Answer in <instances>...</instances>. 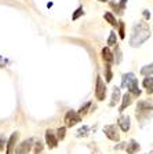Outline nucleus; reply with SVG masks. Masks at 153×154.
I'll return each instance as SVG.
<instances>
[{"instance_id":"obj_1","label":"nucleus","mask_w":153,"mask_h":154,"mask_svg":"<svg viewBox=\"0 0 153 154\" xmlns=\"http://www.w3.org/2000/svg\"><path fill=\"white\" fill-rule=\"evenodd\" d=\"M150 37V29L145 22H139L132 28L130 37V45L131 47H141Z\"/></svg>"},{"instance_id":"obj_2","label":"nucleus","mask_w":153,"mask_h":154,"mask_svg":"<svg viewBox=\"0 0 153 154\" xmlns=\"http://www.w3.org/2000/svg\"><path fill=\"white\" fill-rule=\"evenodd\" d=\"M121 87H123V88H127V90L130 91L131 95H135V96L141 95V90H139V87H138V80H137V77H135L134 73L123 74Z\"/></svg>"},{"instance_id":"obj_3","label":"nucleus","mask_w":153,"mask_h":154,"mask_svg":"<svg viewBox=\"0 0 153 154\" xmlns=\"http://www.w3.org/2000/svg\"><path fill=\"white\" fill-rule=\"evenodd\" d=\"M104 132H105L106 138H108L109 140H112V142H119L120 140V132H119V128L115 124H110V125L104 127Z\"/></svg>"},{"instance_id":"obj_4","label":"nucleus","mask_w":153,"mask_h":154,"mask_svg":"<svg viewBox=\"0 0 153 154\" xmlns=\"http://www.w3.org/2000/svg\"><path fill=\"white\" fill-rule=\"evenodd\" d=\"M95 98L98 100H104L106 96V84L104 83L102 77H97V84H95Z\"/></svg>"},{"instance_id":"obj_5","label":"nucleus","mask_w":153,"mask_h":154,"mask_svg":"<svg viewBox=\"0 0 153 154\" xmlns=\"http://www.w3.org/2000/svg\"><path fill=\"white\" fill-rule=\"evenodd\" d=\"M64 121H65V125H66V127H75L77 122L81 121V117L77 114V112H75V110H69V112L65 114Z\"/></svg>"},{"instance_id":"obj_6","label":"nucleus","mask_w":153,"mask_h":154,"mask_svg":"<svg viewBox=\"0 0 153 154\" xmlns=\"http://www.w3.org/2000/svg\"><path fill=\"white\" fill-rule=\"evenodd\" d=\"M32 142H33L32 138H29V139H26V140L21 142V143L15 147L14 154H28L29 150H30V147H32V144H33Z\"/></svg>"},{"instance_id":"obj_7","label":"nucleus","mask_w":153,"mask_h":154,"mask_svg":"<svg viewBox=\"0 0 153 154\" xmlns=\"http://www.w3.org/2000/svg\"><path fill=\"white\" fill-rule=\"evenodd\" d=\"M152 112V102H148V100H142V102H138L137 105V114H145L148 116V113Z\"/></svg>"},{"instance_id":"obj_8","label":"nucleus","mask_w":153,"mask_h":154,"mask_svg":"<svg viewBox=\"0 0 153 154\" xmlns=\"http://www.w3.org/2000/svg\"><path fill=\"white\" fill-rule=\"evenodd\" d=\"M46 143H47L48 149H55L58 146V139L57 135L54 134V131H51V129L46 131Z\"/></svg>"},{"instance_id":"obj_9","label":"nucleus","mask_w":153,"mask_h":154,"mask_svg":"<svg viewBox=\"0 0 153 154\" xmlns=\"http://www.w3.org/2000/svg\"><path fill=\"white\" fill-rule=\"evenodd\" d=\"M18 136H19L18 132H14V134L10 136L8 140H7V143H6L7 154H14V150H15V146H17V140H18Z\"/></svg>"},{"instance_id":"obj_10","label":"nucleus","mask_w":153,"mask_h":154,"mask_svg":"<svg viewBox=\"0 0 153 154\" xmlns=\"http://www.w3.org/2000/svg\"><path fill=\"white\" fill-rule=\"evenodd\" d=\"M130 125H131V121H130V116H120L119 119V127L123 132H127L130 129Z\"/></svg>"},{"instance_id":"obj_11","label":"nucleus","mask_w":153,"mask_h":154,"mask_svg":"<svg viewBox=\"0 0 153 154\" xmlns=\"http://www.w3.org/2000/svg\"><path fill=\"white\" fill-rule=\"evenodd\" d=\"M141 146L138 142H135L134 139H131L130 142L127 143V147H126V151H127V154H135L137 151H139Z\"/></svg>"},{"instance_id":"obj_12","label":"nucleus","mask_w":153,"mask_h":154,"mask_svg":"<svg viewBox=\"0 0 153 154\" xmlns=\"http://www.w3.org/2000/svg\"><path fill=\"white\" fill-rule=\"evenodd\" d=\"M102 59H104L106 63H109V65L113 62V52L110 51V48L109 47L102 48Z\"/></svg>"},{"instance_id":"obj_13","label":"nucleus","mask_w":153,"mask_h":154,"mask_svg":"<svg viewBox=\"0 0 153 154\" xmlns=\"http://www.w3.org/2000/svg\"><path fill=\"white\" fill-rule=\"evenodd\" d=\"M123 102H121V106H120V110L119 112H124L126 110V107H128V106L132 103V95H131L130 92H127L124 96H123Z\"/></svg>"},{"instance_id":"obj_14","label":"nucleus","mask_w":153,"mask_h":154,"mask_svg":"<svg viewBox=\"0 0 153 154\" xmlns=\"http://www.w3.org/2000/svg\"><path fill=\"white\" fill-rule=\"evenodd\" d=\"M119 100H120V88H119V87H115L113 91H112V100L109 105L115 106V105H117Z\"/></svg>"},{"instance_id":"obj_15","label":"nucleus","mask_w":153,"mask_h":154,"mask_svg":"<svg viewBox=\"0 0 153 154\" xmlns=\"http://www.w3.org/2000/svg\"><path fill=\"white\" fill-rule=\"evenodd\" d=\"M127 2H128V0H120V2H119V4L110 3V6L116 10V13L121 15V14H123V11H124V8H126V4H127Z\"/></svg>"},{"instance_id":"obj_16","label":"nucleus","mask_w":153,"mask_h":154,"mask_svg":"<svg viewBox=\"0 0 153 154\" xmlns=\"http://www.w3.org/2000/svg\"><path fill=\"white\" fill-rule=\"evenodd\" d=\"M144 88H146L148 92L152 94V91H153V77L152 76L145 77V80H144Z\"/></svg>"},{"instance_id":"obj_17","label":"nucleus","mask_w":153,"mask_h":154,"mask_svg":"<svg viewBox=\"0 0 153 154\" xmlns=\"http://www.w3.org/2000/svg\"><path fill=\"white\" fill-rule=\"evenodd\" d=\"M88 131H90V127H88V125H83L81 128L77 129L76 136H79V138H84V136H87V135H88Z\"/></svg>"},{"instance_id":"obj_18","label":"nucleus","mask_w":153,"mask_h":154,"mask_svg":"<svg viewBox=\"0 0 153 154\" xmlns=\"http://www.w3.org/2000/svg\"><path fill=\"white\" fill-rule=\"evenodd\" d=\"M104 18H105V19H106V22H109L112 26H116V23H117V21H116L115 15H113L112 13H105Z\"/></svg>"},{"instance_id":"obj_19","label":"nucleus","mask_w":153,"mask_h":154,"mask_svg":"<svg viewBox=\"0 0 153 154\" xmlns=\"http://www.w3.org/2000/svg\"><path fill=\"white\" fill-rule=\"evenodd\" d=\"M152 70H153V67H152V63H150V65H148V66L142 67V69H141V73L144 74L145 77H148V76H152Z\"/></svg>"},{"instance_id":"obj_20","label":"nucleus","mask_w":153,"mask_h":154,"mask_svg":"<svg viewBox=\"0 0 153 154\" xmlns=\"http://www.w3.org/2000/svg\"><path fill=\"white\" fill-rule=\"evenodd\" d=\"M90 106H91V102H87L86 105H83V106H81V107H80V110H79V112H77V114H79L80 117H81V116H84L87 112H88Z\"/></svg>"},{"instance_id":"obj_21","label":"nucleus","mask_w":153,"mask_h":154,"mask_svg":"<svg viewBox=\"0 0 153 154\" xmlns=\"http://www.w3.org/2000/svg\"><path fill=\"white\" fill-rule=\"evenodd\" d=\"M65 134H66V127H61L57 131V139L58 140H62L65 138Z\"/></svg>"},{"instance_id":"obj_22","label":"nucleus","mask_w":153,"mask_h":154,"mask_svg":"<svg viewBox=\"0 0 153 154\" xmlns=\"http://www.w3.org/2000/svg\"><path fill=\"white\" fill-rule=\"evenodd\" d=\"M35 154H43V142L37 140L35 143Z\"/></svg>"},{"instance_id":"obj_23","label":"nucleus","mask_w":153,"mask_h":154,"mask_svg":"<svg viewBox=\"0 0 153 154\" xmlns=\"http://www.w3.org/2000/svg\"><path fill=\"white\" fill-rule=\"evenodd\" d=\"M115 44H116V35H115V32H112L108 38V45L109 47H113Z\"/></svg>"},{"instance_id":"obj_24","label":"nucleus","mask_w":153,"mask_h":154,"mask_svg":"<svg viewBox=\"0 0 153 154\" xmlns=\"http://www.w3.org/2000/svg\"><path fill=\"white\" fill-rule=\"evenodd\" d=\"M6 143H7V138L4 134H0V150H4L6 147Z\"/></svg>"},{"instance_id":"obj_25","label":"nucleus","mask_w":153,"mask_h":154,"mask_svg":"<svg viewBox=\"0 0 153 154\" xmlns=\"http://www.w3.org/2000/svg\"><path fill=\"white\" fill-rule=\"evenodd\" d=\"M83 14H84L83 7H79V8L76 10V13H75L73 15H72V19H73V21H76V19H79V17H80V15H83Z\"/></svg>"},{"instance_id":"obj_26","label":"nucleus","mask_w":153,"mask_h":154,"mask_svg":"<svg viewBox=\"0 0 153 154\" xmlns=\"http://www.w3.org/2000/svg\"><path fill=\"white\" fill-rule=\"evenodd\" d=\"M112 77H113V76H112V70H110V65H106V73H105V79H106V81H108V83H109V81H112Z\"/></svg>"},{"instance_id":"obj_27","label":"nucleus","mask_w":153,"mask_h":154,"mask_svg":"<svg viewBox=\"0 0 153 154\" xmlns=\"http://www.w3.org/2000/svg\"><path fill=\"white\" fill-rule=\"evenodd\" d=\"M121 62V51L120 48H119V45H116V59H115V63H120Z\"/></svg>"},{"instance_id":"obj_28","label":"nucleus","mask_w":153,"mask_h":154,"mask_svg":"<svg viewBox=\"0 0 153 154\" xmlns=\"http://www.w3.org/2000/svg\"><path fill=\"white\" fill-rule=\"evenodd\" d=\"M119 33H120V38H124L126 35H124V22H121L119 23Z\"/></svg>"},{"instance_id":"obj_29","label":"nucleus","mask_w":153,"mask_h":154,"mask_svg":"<svg viewBox=\"0 0 153 154\" xmlns=\"http://www.w3.org/2000/svg\"><path fill=\"white\" fill-rule=\"evenodd\" d=\"M7 63H8V61H7V59H4L3 57H0V67H4Z\"/></svg>"},{"instance_id":"obj_30","label":"nucleus","mask_w":153,"mask_h":154,"mask_svg":"<svg viewBox=\"0 0 153 154\" xmlns=\"http://www.w3.org/2000/svg\"><path fill=\"white\" fill-rule=\"evenodd\" d=\"M144 17H145L146 19H149V18H150V13L148 11V10H144Z\"/></svg>"},{"instance_id":"obj_31","label":"nucleus","mask_w":153,"mask_h":154,"mask_svg":"<svg viewBox=\"0 0 153 154\" xmlns=\"http://www.w3.org/2000/svg\"><path fill=\"white\" fill-rule=\"evenodd\" d=\"M123 147H126V143H123V144H119V146H116V150H119V149H123Z\"/></svg>"},{"instance_id":"obj_32","label":"nucleus","mask_w":153,"mask_h":154,"mask_svg":"<svg viewBox=\"0 0 153 154\" xmlns=\"http://www.w3.org/2000/svg\"><path fill=\"white\" fill-rule=\"evenodd\" d=\"M98 2H102V3H104V2H108V0H98Z\"/></svg>"},{"instance_id":"obj_33","label":"nucleus","mask_w":153,"mask_h":154,"mask_svg":"<svg viewBox=\"0 0 153 154\" xmlns=\"http://www.w3.org/2000/svg\"><path fill=\"white\" fill-rule=\"evenodd\" d=\"M149 154H152V153H149Z\"/></svg>"}]
</instances>
